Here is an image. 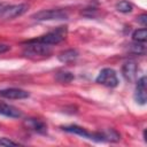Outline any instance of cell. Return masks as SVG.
Listing matches in <instances>:
<instances>
[{
    "mask_svg": "<svg viewBox=\"0 0 147 147\" xmlns=\"http://www.w3.org/2000/svg\"><path fill=\"white\" fill-rule=\"evenodd\" d=\"M138 67L134 61H127L122 67V75L127 82H133L137 77Z\"/></svg>",
    "mask_w": 147,
    "mask_h": 147,
    "instance_id": "cell-10",
    "label": "cell"
},
{
    "mask_svg": "<svg viewBox=\"0 0 147 147\" xmlns=\"http://www.w3.org/2000/svg\"><path fill=\"white\" fill-rule=\"evenodd\" d=\"M56 79L60 83H70L74 79V75L68 71H61V72H57Z\"/></svg>",
    "mask_w": 147,
    "mask_h": 147,
    "instance_id": "cell-17",
    "label": "cell"
},
{
    "mask_svg": "<svg viewBox=\"0 0 147 147\" xmlns=\"http://www.w3.org/2000/svg\"><path fill=\"white\" fill-rule=\"evenodd\" d=\"M0 115L9 118H20L22 117V111L11 105L0 102Z\"/></svg>",
    "mask_w": 147,
    "mask_h": 147,
    "instance_id": "cell-11",
    "label": "cell"
},
{
    "mask_svg": "<svg viewBox=\"0 0 147 147\" xmlns=\"http://www.w3.org/2000/svg\"><path fill=\"white\" fill-rule=\"evenodd\" d=\"M102 134H103V139H105V141H118L119 140V134L116 132V131H114V130H107V131H103L102 132Z\"/></svg>",
    "mask_w": 147,
    "mask_h": 147,
    "instance_id": "cell-16",
    "label": "cell"
},
{
    "mask_svg": "<svg viewBox=\"0 0 147 147\" xmlns=\"http://www.w3.org/2000/svg\"><path fill=\"white\" fill-rule=\"evenodd\" d=\"M116 10L122 13V14H129L133 10V6L131 2L126 1V0H122L119 2L116 3Z\"/></svg>",
    "mask_w": 147,
    "mask_h": 147,
    "instance_id": "cell-13",
    "label": "cell"
},
{
    "mask_svg": "<svg viewBox=\"0 0 147 147\" xmlns=\"http://www.w3.org/2000/svg\"><path fill=\"white\" fill-rule=\"evenodd\" d=\"M24 125L28 130L33 131L39 134H45L47 132V125L42 121L37 119V118H26L24 121Z\"/></svg>",
    "mask_w": 147,
    "mask_h": 147,
    "instance_id": "cell-9",
    "label": "cell"
},
{
    "mask_svg": "<svg viewBox=\"0 0 147 147\" xmlns=\"http://www.w3.org/2000/svg\"><path fill=\"white\" fill-rule=\"evenodd\" d=\"M67 33H68L67 26H59L55 30H52V31H49L42 36L34 38L33 40L52 46V45H56V44H60L61 41H63L67 37Z\"/></svg>",
    "mask_w": 147,
    "mask_h": 147,
    "instance_id": "cell-2",
    "label": "cell"
},
{
    "mask_svg": "<svg viewBox=\"0 0 147 147\" xmlns=\"http://www.w3.org/2000/svg\"><path fill=\"white\" fill-rule=\"evenodd\" d=\"M18 142L13 141L8 138H0V146H17Z\"/></svg>",
    "mask_w": 147,
    "mask_h": 147,
    "instance_id": "cell-18",
    "label": "cell"
},
{
    "mask_svg": "<svg viewBox=\"0 0 147 147\" xmlns=\"http://www.w3.org/2000/svg\"><path fill=\"white\" fill-rule=\"evenodd\" d=\"M0 96L10 99V100H21V99H26L30 96L29 92L22 88H16V87H9V88H3L0 90Z\"/></svg>",
    "mask_w": 147,
    "mask_h": 147,
    "instance_id": "cell-7",
    "label": "cell"
},
{
    "mask_svg": "<svg viewBox=\"0 0 147 147\" xmlns=\"http://www.w3.org/2000/svg\"><path fill=\"white\" fill-rule=\"evenodd\" d=\"M2 7H3V5H2V3H0V10L2 9Z\"/></svg>",
    "mask_w": 147,
    "mask_h": 147,
    "instance_id": "cell-21",
    "label": "cell"
},
{
    "mask_svg": "<svg viewBox=\"0 0 147 147\" xmlns=\"http://www.w3.org/2000/svg\"><path fill=\"white\" fill-rule=\"evenodd\" d=\"M137 21H138V23H140L142 26H146V24H147V15H146V14L139 15V16L137 17Z\"/></svg>",
    "mask_w": 147,
    "mask_h": 147,
    "instance_id": "cell-19",
    "label": "cell"
},
{
    "mask_svg": "<svg viewBox=\"0 0 147 147\" xmlns=\"http://www.w3.org/2000/svg\"><path fill=\"white\" fill-rule=\"evenodd\" d=\"M77 57H78V52L76 49H67L64 52H61L57 55L59 61H61L62 63H71Z\"/></svg>",
    "mask_w": 147,
    "mask_h": 147,
    "instance_id": "cell-12",
    "label": "cell"
},
{
    "mask_svg": "<svg viewBox=\"0 0 147 147\" xmlns=\"http://www.w3.org/2000/svg\"><path fill=\"white\" fill-rule=\"evenodd\" d=\"M29 8V5L26 3H17V5H10L7 7H2L0 10V17L2 20H13L15 17H18L23 15Z\"/></svg>",
    "mask_w": 147,
    "mask_h": 147,
    "instance_id": "cell-6",
    "label": "cell"
},
{
    "mask_svg": "<svg viewBox=\"0 0 147 147\" xmlns=\"http://www.w3.org/2000/svg\"><path fill=\"white\" fill-rule=\"evenodd\" d=\"M52 54V46L38 42L33 39H30L24 42L23 55L28 59H44L48 57Z\"/></svg>",
    "mask_w": 147,
    "mask_h": 147,
    "instance_id": "cell-1",
    "label": "cell"
},
{
    "mask_svg": "<svg viewBox=\"0 0 147 147\" xmlns=\"http://www.w3.org/2000/svg\"><path fill=\"white\" fill-rule=\"evenodd\" d=\"M31 18L40 22L45 21H63L68 18V13L63 9H44L34 13Z\"/></svg>",
    "mask_w": 147,
    "mask_h": 147,
    "instance_id": "cell-3",
    "label": "cell"
},
{
    "mask_svg": "<svg viewBox=\"0 0 147 147\" xmlns=\"http://www.w3.org/2000/svg\"><path fill=\"white\" fill-rule=\"evenodd\" d=\"M130 51L134 54H138V55H145V53H146L145 42H136L134 41V44L130 45Z\"/></svg>",
    "mask_w": 147,
    "mask_h": 147,
    "instance_id": "cell-15",
    "label": "cell"
},
{
    "mask_svg": "<svg viewBox=\"0 0 147 147\" xmlns=\"http://www.w3.org/2000/svg\"><path fill=\"white\" fill-rule=\"evenodd\" d=\"M9 49H10V46H9V45L0 42V54H3V53H6V52H8Z\"/></svg>",
    "mask_w": 147,
    "mask_h": 147,
    "instance_id": "cell-20",
    "label": "cell"
},
{
    "mask_svg": "<svg viewBox=\"0 0 147 147\" xmlns=\"http://www.w3.org/2000/svg\"><path fill=\"white\" fill-rule=\"evenodd\" d=\"M134 100L139 105H145L147 101V94H146V77L142 76L140 79H138L136 85V92H134Z\"/></svg>",
    "mask_w": 147,
    "mask_h": 147,
    "instance_id": "cell-8",
    "label": "cell"
},
{
    "mask_svg": "<svg viewBox=\"0 0 147 147\" xmlns=\"http://www.w3.org/2000/svg\"><path fill=\"white\" fill-rule=\"evenodd\" d=\"M132 39L136 42H145L146 39H147V31H146V29L142 28V29H138V30L133 31Z\"/></svg>",
    "mask_w": 147,
    "mask_h": 147,
    "instance_id": "cell-14",
    "label": "cell"
},
{
    "mask_svg": "<svg viewBox=\"0 0 147 147\" xmlns=\"http://www.w3.org/2000/svg\"><path fill=\"white\" fill-rule=\"evenodd\" d=\"M62 130L76 136H80L85 139H90V140H94V141H105L103 139V134L102 132H88L86 129L78 126V125H67V126H62Z\"/></svg>",
    "mask_w": 147,
    "mask_h": 147,
    "instance_id": "cell-5",
    "label": "cell"
},
{
    "mask_svg": "<svg viewBox=\"0 0 147 147\" xmlns=\"http://www.w3.org/2000/svg\"><path fill=\"white\" fill-rule=\"evenodd\" d=\"M95 82L100 85L106 87H116L118 85V77L114 69L111 68H103L98 74Z\"/></svg>",
    "mask_w": 147,
    "mask_h": 147,
    "instance_id": "cell-4",
    "label": "cell"
}]
</instances>
